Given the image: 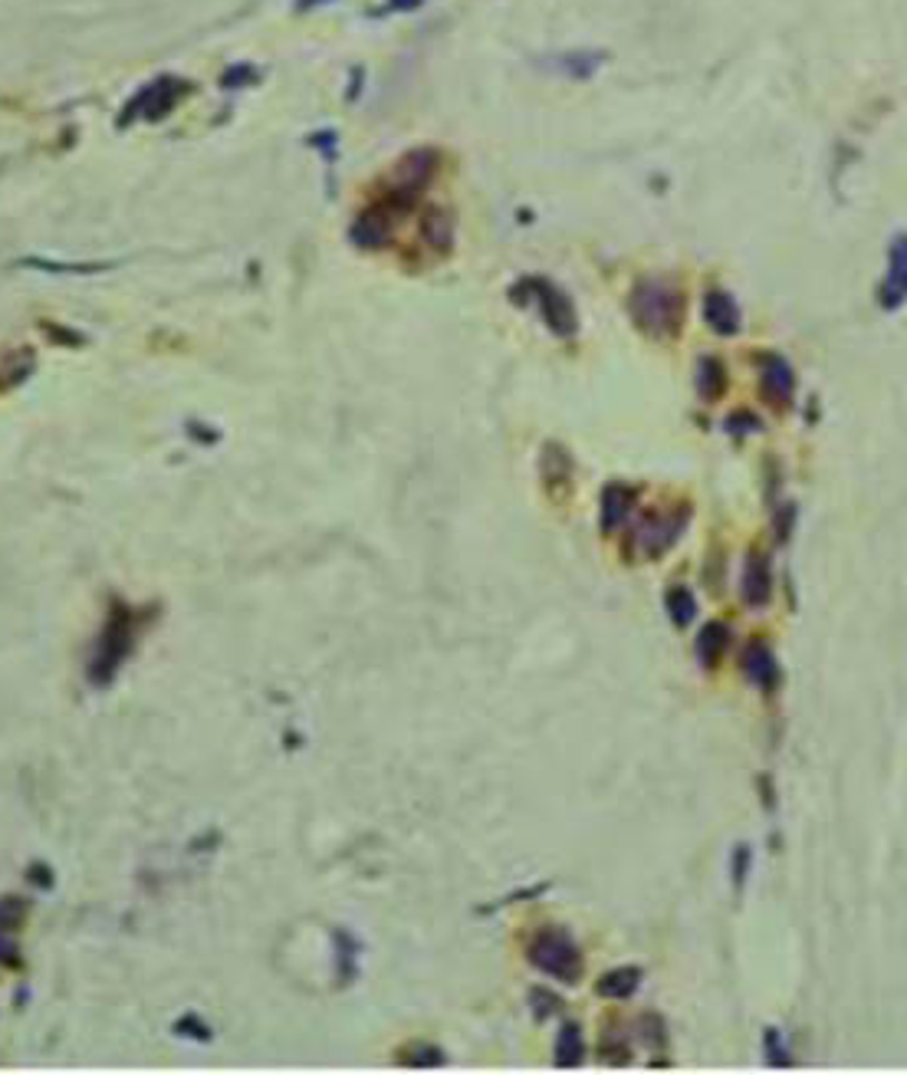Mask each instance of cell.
<instances>
[{"label":"cell","instance_id":"obj_1","mask_svg":"<svg viewBox=\"0 0 907 1075\" xmlns=\"http://www.w3.org/2000/svg\"><path fill=\"white\" fill-rule=\"evenodd\" d=\"M629 313L634 319V326L651 336V339H674L684 326V316H688V299L678 284L671 280H658V277H648V280H638L631 287L629 296Z\"/></svg>","mask_w":907,"mask_h":1075},{"label":"cell","instance_id":"obj_2","mask_svg":"<svg viewBox=\"0 0 907 1075\" xmlns=\"http://www.w3.org/2000/svg\"><path fill=\"white\" fill-rule=\"evenodd\" d=\"M526 960H530L533 970L553 977L556 984H579L582 974H585L582 947L575 944L572 934L565 928H556V925H546V928H536L530 934Z\"/></svg>","mask_w":907,"mask_h":1075},{"label":"cell","instance_id":"obj_3","mask_svg":"<svg viewBox=\"0 0 907 1075\" xmlns=\"http://www.w3.org/2000/svg\"><path fill=\"white\" fill-rule=\"evenodd\" d=\"M688 520H691V506L688 503L641 513L634 520V526H631L629 550L638 560H658V556H664L681 540V533L688 530Z\"/></svg>","mask_w":907,"mask_h":1075},{"label":"cell","instance_id":"obj_4","mask_svg":"<svg viewBox=\"0 0 907 1075\" xmlns=\"http://www.w3.org/2000/svg\"><path fill=\"white\" fill-rule=\"evenodd\" d=\"M441 165V155L437 148H412L398 158V165L392 168V178H388V191L382 198V205H388L395 215H405L415 208L418 195L431 185L434 171Z\"/></svg>","mask_w":907,"mask_h":1075},{"label":"cell","instance_id":"obj_5","mask_svg":"<svg viewBox=\"0 0 907 1075\" xmlns=\"http://www.w3.org/2000/svg\"><path fill=\"white\" fill-rule=\"evenodd\" d=\"M510 296H513L516 303L533 299V303H536V309H540V316H543V323L550 326V333L559 336V339H572V336L579 333L575 306H572L569 293H565V289H559L553 280H546V277L520 280V287L510 289Z\"/></svg>","mask_w":907,"mask_h":1075},{"label":"cell","instance_id":"obj_6","mask_svg":"<svg viewBox=\"0 0 907 1075\" xmlns=\"http://www.w3.org/2000/svg\"><path fill=\"white\" fill-rule=\"evenodd\" d=\"M188 92V82H181V79H175V76H158L155 82H148V86H141L139 92L129 99V106L122 109V116H119V126L126 129L129 122H136V119H145V122H161L178 102H181V96Z\"/></svg>","mask_w":907,"mask_h":1075},{"label":"cell","instance_id":"obj_7","mask_svg":"<svg viewBox=\"0 0 907 1075\" xmlns=\"http://www.w3.org/2000/svg\"><path fill=\"white\" fill-rule=\"evenodd\" d=\"M132 635H136V615L129 609L116 605V612L109 615V625L102 632L96 664H92V678L96 681H109L116 674V668L122 664L126 651L132 648Z\"/></svg>","mask_w":907,"mask_h":1075},{"label":"cell","instance_id":"obj_8","mask_svg":"<svg viewBox=\"0 0 907 1075\" xmlns=\"http://www.w3.org/2000/svg\"><path fill=\"white\" fill-rule=\"evenodd\" d=\"M740 674L763 694H772L779 688V661L776 651L763 639H750L740 651Z\"/></svg>","mask_w":907,"mask_h":1075},{"label":"cell","instance_id":"obj_9","mask_svg":"<svg viewBox=\"0 0 907 1075\" xmlns=\"http://www.w3.org/2000/svg\"><path fill=\"white\" fill-rule=\"evenodd\" d=\"M760 392L772 408H789L796 398V372L776 353L760 356Z\"/></svg>","mask_w":907,"mask_h":1075},{"label":"cell","instance_id":"obj_10","mask_svg":"<svg viewBox=\"0 0 907 1075\" xmlns=\"http://www.w3.org/2000/svg\"><path fill=\"white\" fill-rule=\"evenodd\" d=\"M907 303V234H901L888 250V274L878 287V306L895 313Z\"/></svg>","mask_w":907,"mask_h":1075},{"label":"cell","instance_id":"obj_11","mask_svg":"<svg viewBox=\"0 0 907 1075\" xmlns=\"http://www.w3.org/2000/svg\"><path fill=\"white\" fill-rule=\"evenodd\" d=\"M395 220H398V215H395L388 205L375 201L372 208H365L362 215L355 217V224H352V240H355L358 247H365V250H378V247H385V244L392 240V227H395Z\"/></svg>","mask_w":907,"mask_h":1075},{"label":"cell","instance_id":"obj_12","mask_svg":"<svg viewBox=\"0 0 907 1075\" xmlns=\"http://www.w3.org/2000/svg\"><path fill=\"white\" fill-rule=\"evenodd\" d=\"M740 599L750 609H767L772 602V566L760 550L747 553L743 579H740Z\"/></svg>","mask_w":907,"mask_h":1075},{"label":"cell","instance_id":"obj_13","mask_svg":"<svg viewBox=\"0 0 907 1075\" xmlns=\"http://www.w3.org/2000/svg\"><path fill=\"white\" fill-rule=\"evenodd\" d=\"M540 477H543V487H546V494L553 501L569 497V491H572V457L556 441H550L543 447V454H540Z\"/></svg>","mask_w":907,"mask_h":1075},{"label":"cell","instance_id":"obj_14","mask_svg":"<svg viewBox=\"0 0 907 1075\" xmlns=\"http://www.w3.org/2000/svg\"><path fill=\"white\" fill-rule=\"evenodd\" d=\"M703 323L717 333V336H737L743 326L740 306L727 289H707L703 293Z\"/></svg>","mask_w":907,"mask_h":1075},{"label":"cell","instance_id":"obj_15","mask_svg":"<svg viewBox=\"0 0 907 1075\" xmlns=\"http://www.w3.org/2000/svg\"><path fill=\"white\" fill-rule=\"evenodd\" d=\"M730 642H733V632H730V625H727V622H717V619H713V622L700 625L698 639H694V654H698L700 668L717 671V668H720V661H723V654H727V648H730Z\"/></svg>","mask_w":907,"mask_h":1075},{"label":"cell","instance_id":"obj_16","mask_svg":"<svg viewBox=\"0 0 907 1075\" xmlns=\"http://www.w3.org/2000/svg\"><path fill=\"white\" fill-rule=\"evenodd\" d=\"M641 977H644V970L641 967H612V970H605L599 980H595V994L602 997V1000H612V1004H625V1000H631L634 994H638V987H641Z\"/></svg>","mask_w":907,"mask_h":1075},{"label":"cell","instance_id":"obj_17","mask_svg":"<svg viewBox=\"0 0 907 1075\" xmlns=\"http://www.w3.org/2000/svg\"><path fill=\"white\" fill-rule=\"evenodd\" d=\"M631 510H634V491L629 484H609L602 491V533H615L622 530L625 523L631 520Z\"/></svg>","mask_w":907,"mask_h":1075},{"label":"cell","instance_id":"obj_18","mask_svg":"<svg viewBox=\"0 0 907 1075\" xmlns=\"http://www.w3.org/2000/svg\"><path fill=\"white\" fill-rule=\"evenodd\" d=\"M553 1063L559 1069H579L589 1056V1043H585V1033L579 1023H562L559 1026L556 1046H553Z\"/></svg>","mask_w":907,"mask_h":1075},{"label":"cell","instance_id":"obj_19","mask_svg":"<svg viewBox=\"0 0 907 1075\" xmlns=\"http://www.w3.org/2000/svg\"><path fill=\"white\" fill-rule=\"evenodd\" d=\"M421 240L434 254H447L454 247V217L444 208H427L421 215Z\"/></svg>","mask_w":907,"mask_h":1075},{"label":"cell","instance_id":"obj_20","mask_svg":"<svg viewBox=\"0 0 907 1075\" xmlns=\"http://www.w3.org/2000/svg\"><path fill=\"white\" fill-rule=\"evenodd\" d=\"M694 385H698V395L703 402H720L727 392V365L717 356H703L698 362Z\"/></svg>","mask_w":907,"mask_h":1075},{"label":"cell","instance_id":"obj_21","mask_svg":"<svg viewBox=\"0 0 907 1075\" xmlns=\"http://www.w3.org/2000/svg\"><path fill=\"white\" fill-rule=\"evenodd\" d=\"M664 609L674 629H691L698 619V595L688 585H671L664 592Z\"/></svg>","mask_w":907,"mask_h":1075},{"label":"cell","instance_id":"obj_22","mask_svg":"<svg viewBox=\"0 0 907 1075\" xmlns=\"http://www.w3.org/2000/svg\"><path fill=\"white\" fill-rule=\"evenodd\" d=\"M602 60H605V53H589V50H582V53H562V57H550V67H553V70H559V72H565V76L585 79V76H592V72L602 67Z\"/></svg>","mask_w":907,"mask_h":1075},{"label":"cell","instance_id":"obj_23","mask_svg":"<svg viewBox=\"0 0 907 1075\" xmlns=\"http://www.w3.org/2000/svg\"><path fill=\"white\" fill-rule=\"evenodd\" d=\"M763 1056H767L769 1066H779V1069H789L792 1066V1053L786 1046V1036L776 1026H769L767 1033H763Z\"/></svg>","mask_w":907,"mask_h":1075},{"label":"cell","instance_id":"obj_24","mask_svg":"<svg viewBox=\"0 0 907 1075\" xmlns=\"http://www.w3.org/2000/svg\"><path fill=\"white\" fill-rule=\"evenodd\" d=\"M750 868H753V852L750 846H737L733 849V859H730V881H733V891L740 895L750 881Z\"/></svg>","mask_w":907,"mask_h":1075},{"label":"cell","instance_id":"obj_25","mask_svg":"<svg viewBox=\"0 0 907 1075\" xmlns=\"http://www.w3.org/2000/svg\"><path fill=\"white\" fill-rule=\"evenodd\" d=\"M641 1039H648V1046L654 1053H664V1046H668V1026H664V1019L658 1013H644L641 1016Z\"/></svg>","mask_w":907,"mask_h":1075},{"label":"cell","instance_id":"obj_26","mask_svg":"<svg viewBox=\"0 0 907 1075\" xmlns=\"http://www.w3.org/2000/svg\"><path fill=\"white\" fill-rule=\"evenodd\" d=\"M599 1056H602V1063H609V1066H625V1063L631 1059V1049L622 1036L605 1033V1036H602V1043H599Z\"/></svg>","mask_w":907,"mask_h":1075},{"label":"cell","instance_id":"obj_27","mask_svg":"<svg viewBox=\"0 0 907 1075\" xmlns=\"http://www.w3.org/2000/svg\"><path fill=\"white\" fill-rule=\"evenodd\" d=\"M257 79H260V72L254 70V67H247V63H240V67H230V70L220 76V86L224 89H244V86H254Z\"/></svg>","mask_w":907,"mask_h":1075},{"label":"cell","instance_id":"obj_28","mask_svg":"<svg viewBox=\"0 0 907 1075\" xmlns=\"http://www.w3.org/2000/svg\"><path fill=\"white\" fill-rule=\"evenodd\" d=\"M530 1000H533V1013H536V1019H540V1023H543V1019H550V1016L559 1009V997L546 994V990H533V994H530Z\"/></svg>","mask_w":907,"mask_h":1075},{"label":"cell","instance_id":"obj_29","mask_svg":"<svg viewBox=\"0 0 907 1075\" xmlns=\"http://www.w3.org/2000/svg\"><path fill=\"white\" fill-rule=\"evenodd\" d=\"M727 428L733 431V434H747V431H760V418H757V415H750V412H737V415H730V422H727Z\"/></svg>","mask_w":907,"mask_h":1075},{"label":"cell","instance_id":"obj_30","mask_svg":"<svg viewBox=\"0 0 907 1075\" xmlns=\"http://www.w3.org/2000/svg\"><path fill=\"white\" fill-rule=\"evenodd\" d=\"M421 3H424V0H388V3H385V10H392V13H405V10H418Z\"/></svg>","mask_w":907,"mask_h":1075},{"label":"cell","instance_id":"obj_31","mask_svg":"<svg viewBox=\"0 0 907 1075\" xmlns=\"http://www.w3.org/2000/svg\"><path fill=\"white\" fill-rule=\"evenodd\" d=\"M323 3H329V0H296V10L303 13V10H316V7H323Z\"/></svg>","mask_w":907,"mask_h":1075}]
</instances>
